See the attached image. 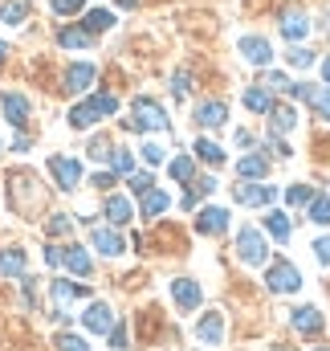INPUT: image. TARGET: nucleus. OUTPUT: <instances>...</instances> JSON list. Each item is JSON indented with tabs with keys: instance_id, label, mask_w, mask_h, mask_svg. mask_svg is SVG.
<instances>
[{
	"instance_id": "obj_11",
	"label": "nucleus",
	"mask_w": 330,
	"mask_h": 351,
	"mask_svg": "<svg viewBox=\"0 0 330 351\" xmlns=\"http://www.w3.org/2000/svg\"><path fill=\"white\" fill-rule=\"evenodd\" d=\"M90 241H94V250H98V254H106V258H118V254L127 250V241H123V233H114V229H102V225H94V233H90Z\"/></svg>"
},
{
	"instance_id": "obj_9",
	"label": "nucleus",
	"mask_w": 330,
	"mask_h": 351,
	"mask_svg": "<svg viewBox=\"0 0 330 351\" xmlns=\"http://www.w3.org/2000/svg\"><path fill=\"white\" fill-rule=\"evenodd\" d=\"M86 331H94V335H110V327H114V311L106 306V302H90L82 315Z\"/></svg>"
},
{
	"instance_id": "obj_15",
	"label": "nucleus",
	"mask_w": 330,
	"mask_h": 351,
	"mask_svg": "<svg viewBox=\"0 0 330 351\" xmlns=\"http://www.w3.org/2000/svg\"><path fill=\"white\" fill-rule=\"evenodd\" d=\"M94 78H98V70H94L90 62H78V66L66 70V90H70V94H82V90L94 86Z\"/></svg>"
},
{
	"instance_id": "obj_35",
	"label": "nucleus",
	"mask_w": 330,
	"mask_h": 351,
	"mask_svg": "<svg viewBox=\"0 0 330 351\" xmlns=\"http://www.w3.org/2000/svg\"><path fill=\"white\" fill-rule=\"evenodd\" d=\"M53 348H58V351H90L82 335H70V331H62V335L53 339Z\"/></svg>"
},
{
	"instance_id": "obj_38",
	"label": "nucleus",
	"mask_w": 330,
	"mask_h": 351,
	"mask_svg": "<svg viewBox=\"0 0 330 351\" xmlns=\"http://www.w3.org/2000/svg\"><path fill=\"white\" fill-rule=\"evenodd\" d=\"M310 196H314V188H306V184H294V188L285 192L290 204H310Z\"/></svg>"
},
{
	"instance_id": "obj_19",
	"label": "nucleus",
	"mask_w": 330,
	"mask_h": 351,
	"mask_svg": "<svg viewBox=\"0 0 330 351\" xmlns=\"http://www.w3.org/2000/svg\"><path fill=\"white\" fill-rule=\"evenodd\" d=\"M62 265L74 269L78 278H90V269H94V262H90V254H86L82 245H66V250H62Z\"/></svg>"
},
{
	"instance_id": "obj_55",
	"label": "nucleus",
	"mask_w": 330,
	"mask_h": 351,
	"mask_svg": "<svg viewBox=\"0 0 330 351\" xmlns=\"http://www.w3.org/2000/svg\"><path fill=\"white\" fill-rule=\"evenodd\" d=\"M310 351H330V348H310Z\"/></svg>"
},
{
	"instance_id": "obj_29",
	"label": "nucleus",
	"mask_w": 330,
	"mask_h": 351,
	"mask_svg": "<svg viewBox=\"0 0 330 351\" xmlns=\"http://www.w3.org/2000/svg\"><path fill=\"white\" fill-rule=\"evenodd\" d=\"M265 229H269V237H277V241H290V233H294V225H290L285 213H269V217H265Z\"/></svg>"
},
{
	"instance_id": "obj_40",
	"label": "nucleus",
	"mask_w": 330,
	"mask_h": 351,
	"mask_svg": "<svg viewBox=\"0 0 330 351\" xmlns=\"http://www.w3.org/2000/svg\"><path fill=\"white\" fill-rule=\"evenodd\" d=\"M139 152H143V164H151V168L164 164V147H160V143H143Z\"/></svg>"
},
{
	"instance_id": "obj_6",
	"label": "nucleus",
	"mask_w": 330,
	"mask_h": 351,
	"mask_svg": "<svg viewBox=\"0 0 330 351\" xmlns=\"http://www.w3.org/2000/svg\"><path fill=\"white\" fill-rule=\"evenodd\" d=\"M265 282H269L273 294H298V290H302V274H298L290 262H273L269 274H265Z\"/></svg>"
},
{
	"instance_id": "obj_13",
	"label": "nucleus",
	"mask_w": 330,
	"mask_h": 351,
	"mask_svg": "<svg viewBox=\"0 0 330 351\" xmlns=\"http://www.w3.org/2000/svg\"><path fill=\"white\" fill-rule=\"evenodd\" d=\"M171 298H175V306H183V311H196L204 294H200V286H196L192 278H175V282H171Z\"/></svg>"
},
{
	"instance_id": "obj_45",
	"label": "nucleus",
	"mask_w": 330,
	"mask_h": 351,
	"mask_svg": "<svg viewBox=\"0 0 330 351\" xmlns=\"http://www.w3.org/2000/svg\"><path fill=\"white\" fill-rule=\"evenodd\" d=\"M188 90H192V78H188V74H175V78H171V94H175V98H183Z\"/></svg>"
},
{
	"instance_id": "obj_8",
	"label": "nucleus",
	"mask_w": 330,
	"mask_h": 351,
	"mask_svg": "<svg viewBox=\"0 0 330 351\" xmlns=\"http://www.w3.org/2000/svg\"><path fill=\"white\" fill-rule=\"evenodd\" d=\"M196 229H200L204 237H216V233H225V229H229V208H220V204H208V208H200V217H196Z\"/></svg>"
},
{
	"instance_id": "obj_48",
	"label": "nucleus",
	"mask_w": 330,
	"mask_h": 351,
	"mask_svg": "<svg viewBox=\"0 0 330 351\" xmlns=\"http://www.w3.org/2000/svg\"><path fill=\"white\" fill-rule=\"evenodd\" d=\"M90 184H94V188H102V192H106V188H110V184H114V172H98V176H94V180H90Z\"/></svg>"
},
{
	"instance_id": "obj_54",
	"label": "nucleus",
	"mask_w": 330,
	"mask_h": 351,
	"mask_svg": "<svg viewBox=\"0 0 330 351\" xmlns=\"http://www.w3.org/2000/svg\"><path fill=\"white\" fill-rule=\"evenodd\" d=\"M118 4H123V8H135V4H139V0H118Z\"/></svg>"
},
{
	"instance_id": "obj_44",
	"label": "nucleus",
	"mask_w": 330,
	"mask_h": 351,
	"mask_svg": "<svg viewBox=\"0 0 330 351\" xmlns=\"http://www.w3.org/2000/svg\"><path fill=\"white\" fill-rule=\"evenodd\" d=\"M265 86H269V90H290L294 82H290L285 74H277V70H273V74H265Z\"/></svg>"
},
{
	"instance_id": "obj_52",
	"label": "nucleus",
	"mask_w": 330,
	"mask_h": 351,
	"mask_svg": "<svg viewBox=\"0 0 330 351\" xmlns=\"http://www.w3.org/2000/svg\"><path fill=\"white\" fill-rule=\"evenodd\" d=\"M237 143H241V147H253V143H257V139H253V135H249V131H237Z\"/></svg>"
},
{
	"instance_id": "obj_31",
	"label": "nucleus",
	"mask_w": 330,
	"mask_h": 351,
	"mask_svg": "<svg viewBox=\"0 0 330 351\" xmlns=\"http://www.w3.org/2000/svg\"><path fill=\"white\" fill-rule=\"evenodd\" d=\"M58 45H62V49H86V45H90V33H86V29H62V33H58Z\"/></svg>"
},
{
	"instance_id": "obj_28",
	"label": "nucleus",
	"mask_w": 330,
	"mask_h": 351,
	"mask_svg": "<svg viewBox=\"0 0 330 351\" xmlns=\"http://www.w3.org/2000/svg\"><path fill=\"white\" fill-rule=\"evenodd\" d=\"M167 204H171V196L160 192V188H147V192H143V217H160Z\"/></svg>"
},
{
	"instance_id": "obj_16",
	"label": "nucleus",
	"mask_w": 330,
	"mask_h": 351,
	"mask_svg": "<svg viewBox=\"0 0 330 351\" xmlns=\"http://www.w3.org/2000/svg\"><path fill=\"white\" fill-rule=\"evenodd\" d=\"M0 106H4V119H8L12 127H25V123H29V98H25V94H4Z\"/></svg>"
},
{
	"instance_id": "obj_2",
	"label": "nucleus",
	"mask_w": 330,
	"mask_h": 351,
	"mask_svg": "<svg viewBox=\"0 0 330 351\" xmlns=\"http://www.w3.org/2000/svg\"><path fill=\"white\" fill-rule=\"evenodd\" d=\"M131 114H135V119H127L131 131H167V127H171L167 114H164V106H160L155 98H147V94H139V98L131 102Z\"/></svg>"
},
{
	"instance_id": "obj_51",
	"label": "nucleus",
	"mask_w": 330,
	"mask_h": 351,
	"mask_svg": "<svg viewBox=\"0 0 330 351\" xmlns=\"http://www.w3.org/2000/svg\"><path fill=\"white\" fill-rule=\"evenodd\" d=\"M45 262H49V265H62V250H45Z\"/></svg>"
},
{
	"instance_id": "obj_36",
	"label": "nucleus",
	"mask_w": 330,
	"mask_h": 351,
	"mask_svg": "<svg viewBox=\"0 0 330 351\" xmlns=\"http://www.w3.org/2000/svg\"><path fill=\"white\" fill-rule=\"evenodd\" d=\"M127 184H131V192H139V196H143V192L155 184V176H151V172H131V176H127Z\"/></svg>"
},
{
	"instance_id": "obj_1",
	"label": "nucleus",
	"mask_w": 330,
	"mask_h": 351,
	"mask_svg": "<svg viewBox=\"0 0 330 351\" xmlns=\"http://www.w3.org/2000/svg\"><path fill=\"white\" fill-rule=\"evenodd\" d=\"M114 110H118V98L106 94V90H98V94H90L86 102H78V106L70 110V127H74V131H86V127H94L98 119H110Z\"/></svg>"
},
{
	"instance_id": "obj_7",
	"label": "nucleus",
	"mask_w": 330,
	"mask_h": 351,
	"mask_svg": "<svg viewBox=\"0 0 330 351\" xmlns=\"http://www.w3.org/2000/svg\"><path fill=\"white\" fill-rule=\"evenodd\" d=\"M290 94H294V98H302V102H306V106H310V110H314L318 119H327V123H330V86H310V82H294V86H290Z\"/></svg>"
},
{
	"instance_id": "obj_49",
	"label": "nucleus",
	"mask_w": 330,
	"mask_h": 351,
	"mask_svg": "<svg viewBox=\"0 0 330 351\" xmlns=\"http://www.w3.org/2000/svg\"><path fill=\"white\" fill-rule=\"evenodd\" d=\"M29 147H33V139H29V135H16V139H12V152H29Z\"/></svg>"
},
{
	"instance_id": "obj_20",
	"label": "nucleus",
	"mask_w": 330,
	"mask_h": 351,
	"mask_svg": "<svg viewBox=\"0 0 330 351\" xmlns=\"http://www.w3.org/2000/svg\"><path fill=\"white\" fill-rule=\"evenodd\" d=\"M306 33H310V21H306L302 12H285V16H281V37H285V41H302Z\"/></svg>"
},
{
	"instance_id": "obj_17",
	"label": "nucleus",
	"mask_w": 330,
	"mask_h": 351,
	"mask_svg": "<svg viewBox=\"0 0 330 351\" xmlns=\"http://www.w3.org/2000/svg\"><path fill=\"white\" fill-rule=\"evenodd\" d=\"M294 327H298L306 339H314V335L322 331V311H314V306H298V311H294Z\"/></svg>"
},
{
	"instance_id": "obj_39",
	"label": "nucleus",
	"mask_w": 330,
	"mask_h": 351,
	"mask_svg": "<svg viewBox=\"0 0 330 351\" xmlns=\"http://www.w3.org/2000/svg\"><path fill=\"white\" fill-rule=\"evenodd\" d=\"M70 229H74V221H70L66 213H53V217H49V233H53V237H62V233H70Z\"/></svg>"
},
{
	"instance_id": "obj_14",
	"label": "nucleus",
	"mask_w": 330,
	"mask_h": 351,
	"mask_svg": "<svg viewBox=\"0 0 330 351\" xmlns=\"http://www.w3.org/2000/svg\"><path fill=\"white\" fill-rule=\"evenodd\" d=\"M241 58H245L249 66H269L273 62V49H269L265 37H245L241 41Z\"/></svg>"
},
{
	"instance_id": "obj_27",
	"label": "nucleus",
	"mask_w": 330,
	"mask_h": 351,
	"mask_svg": "<svg viewBox=\"0 0 330 351\" xmlns=\"http://www.w3.org/2000/svg\"><path fill=\"white\" fill-rule=\"evenodd\" d=\"M245 106H249V110H257V114H269V106H273L269 86H249L245 90Z\"/></svg>"
},
{
	"instance_id": "obj_53",
	"label": "nucleus",
	"mask_w": 330,
	"mask_h": 351,
	"mask_svg": "<svg viewBox=\"0 0 330 351\" xmlns=\"http://www.w3.org/2000/svg\"><path fill=\"white\" fill-rule=\"evenodd\" d=\"M322 78H327V86H330V58L322 62Z\"/></svg>"
},
{
	"instance_id": "obj_23",
	"label": "nucleus",
	"mask_w": 330,
	"mask_h": 351,
	"mask_svg": "<svg viewBox=\"0 0 330 351\" xmlns=\"http://www.w3.org/2000/svg\"><path fill=\"white\" fill-rule=\"evenodd\" d=\"M106 217H110V225H127L135 213H131V200L127 196H106Z\"/></svg>"
},
{
	"instance_id": "obj_32",
	"label": "nucleus",
	"mask_w": 330,
	"mask_h": 351,
	"mask_svg": "<svg viewBox=\"0 0 330 351\" xmlns=\"http://www.w3.org/2000/svg\"><path fill=\"white\" fill-rule=\"evenodd\" d=\"M306 208H310V221H314V225H330V196H318V192H314Z\"/></svg>"
},
{
	"instance_id": "obj_24",
	"label": "nucleus",
	"mask_w": 330,
	"mask_h": 351,
	"mask_svg": "<svg viewBox=\"0 0 330 351\" xmlns=\"http://www.w3.org/2000/svg\"><path fill=\"white\" fill-rule=\"evenodd\" d=\"M0 274L4 278H25V250H4L0 254Z\"/></svg>"
},
{
	"instance_id": "obj_33",
	"label": "nucleus",
	"mask_w": 330,
	"mask_h": 351,
	"mask_svg": "<svg viewBox=\"0 0 330 351\" xmlns=\"http://www.w3.org/2000/svg\"><path fill=\"white\" fill-rule=\"evenodd\" d=\"M25 16H29V4H25V0H8V4L0 8V21H4V25H21Z\"/></svg>"
},
{
	"instance_id": "obj_34",
	"label": "nucleus",
	"mask_w": 330,
	"mask_h": 351,
	"mask_svg": "<svg viewBox=\"0 0 330 351\" xmlns=\"http://www.w3.org/2000/svg\"><path fill=\"white\" fill-rule=\"evenodd\" d=\"M110 172H114V176H131V172H135V156H131V152H123V147H118V152H110Z\"/></svg>"
},
{
	"instance_id": "obj_30",
	"label": "nucleus",
	"mask_w": 330,
	"mask_h": 351,
	"mask_svg": "<svg viewBox=\"0 0 330 351\" xmlns=\"http://www.w3.org/2000/svg\"><path fill=\"white\" fill-rule=\"evenodd\" d=\"M167 172H171V180H179V184H188V180L196 176V160H192V156H175V160L167 164Z\"/></svg>"
},
{
	"instance_id": "obj_57",
	"label": "nucleus",
	"mask_w": 330,
	"mask_h": 351,
	"mask_svg": "<svg viewBox=\"0 0 330 351\" xmlns=\"http://www.w3.org/2000/svg\"><path fill=\"white\" fill-rule=\"evenodd\" d=\"M273 351H285V348H273Z\"/></svg>"
},
{
	"instance_id": "obj_10",
	"label": "nucleus",
	"mask_w": 330,
	"mask_h": 351,
	"mask_svg": "<svg viewBox=\"0 0 330 351\" xmlns=\"http://www.w3.org/2000/svg\"><path fill=\"white\" fill-rule=\"evenodd\" d=\"M196 123L208 127V131H212V127H225V123H229V106H225L220 98H208V102L196 106Z\"/></svg>"
},
{
	"instance_id": "obj_21",
	"label": "nucleus",
	"mask_w": 330,
	"mask_h": 351,
	"mask_svg": "<svg viewBox=\"0 0 330 351\" xmlns=\"http://www.w3.org/2000/svg\"><path fill=\"white\" fill-rule=\"evenodd\" d=\"M110 25H114V12H106V8H90V12L82 16V29L90 33V37H94V33H106Z\"/></svg>"
},
{
	"instance_id": "obj_47",
	"label": "nucleus",
	"mask_w": 330,
	"mask_h": 351,
	"mask_svg": "<svg viewBox=\"0 0 330 351\" xmlns=\"http://www.w3.org/2000/svg\"><path fill=\"white\" fill-rule=\"evenodd\" d=\"M196 192H200V196L216 192V180H212V176H200V180H196Z\"/></svg>"
},
{
	"instance_id": "obj_26",
	"label": "nucleus",
	"mask_w": 330,
	"mask_h": 351,
	"mask_svg": "<svg viewBox=\"0 0 330 351\" xmlns=\"http://www.w3.org/2000/svg\"><path fill=\"white\" fill-rule=\"evenodd\" d=\"M196 160H200V164H216V168H220V164H225V147H220L216 139H200V143H196Z\"/></svg>"
},
{
	"instance_id": "obj_25",
	"label": "nucleus",
	"mask_w": 330,
	"mask_h": 351,
	"mask_svg": "<svg viewBox=\"0 0 330 351\" xmlns=\"http://www.w3.org/2000/svg\"><path fill=\"white\" fill-rule=\"evenodd\" d=\"M265 172H269V156H245V160L237 164V176H241V180H261Z\"/></svg>"
},
{
	"instance_id": "obj_18",
	"label": "nucleus",
	"mask_w": 330,
	"mask_h": 351,
	"mask_svg": "<svg viewBox=\"0 0 330 351\" xmlns=\"http://www.w3.org/2000/svg\"><path fill=\"white\" fill-rule=\"evenodd\" d=\"M196 335H200V343H208V348H216L220 339H225V319L212 311V315H204L200 319V327H196Z\"/></svg>"
},
{
	"instance_id": "obj_37",
	"label": "nucleus",
	"mask_w": 330,
	"mask_h": 351,
	"mask_svg": "<svg viewBox=\"0 0 330 351\" xmlns=\"http://www.w3.org/2000/svg\"><path fill=\"white\" fill-rule=\"evenodd\" d=\"M285 58H290V66H298V70H306V66H314V53H310V49H302V45H294V49H290Z\"/></svg>"
},
{
	"instance_id": "obj_5",
	"label": "nucleus",
	"mask_w": 330,
	"mask_h": 351,
	"mask_svg": "<svg viewBox=\"0 0 330 351\" xmlns=\"http://www.w3.org/2000/svg\"><path fill=\"white\" fill-rule=\"evenodd\" d=\"M49 290H53V302H58V306H53V319H58V323H66V319H70V311H66L70 302L86 298V286L70 282V278H53V286H49Z\"/></svg>"
},
{
	"instance_id": "obj_56",
	"label": "nucleus",
	"mask_w": 330,
	"mask_h": 351,
	"mask_svg": "<svg viewBox=\"0 0 330 351\" xmlns=\"http://www.w3.org/2000/svg\"><path fill=\"white\" fill-rule=\"evenodd\" d=\"M0 58H4V41H0Z\"/></svg>"
},
{
	"instance_id": "obj_3",
	"label": "nucleus",
	"mask_w": 330,
	"mask_h": 351,
	"mask_svg": "<svg viewBox=\"0 0 330 351\" xmlns=\"http://www.w3.org/2000/svg\"><path fill=\"white\" fill-rule=\"evenodd\" d=\"M237 258H241L249 269H257V265L269 262V245H265V237H261L257 229H241V233H237Z\"/></svg>"
},
{
	"instance_id": "obj_41",
	"label": "nucleus",
	"mask_w": 330,
	"mask_h": 351,
	"mask_svg": "<svg viewBox=\"0 0 330 351\" xmlns=\"http://www.w3.org/2000/svg\"><path fill=\"white\" fill-rule=\"evenodd\" d=\"M53 12L58 16H78L82 12V0H53Z\"/></svg>"
},
{
	"instance_id": "obj_50",
	"label": "nucleus",
	"mask_w": 330,
	"mask_h": 351,
	"mask_svg": "<svg viewBox=\"0 0 330 351\" xmlns=\"http://www.w3.org/2000/svg\"><path fill=\"white\" fill-rule=\"evenodd\" d=\"M196 200H200V192H196V188H192V192H183V196H179V204H183V208H196Z\"/></svg>"
},
{
	"instance_id": "obj_22",
	"label": "nucleus",
	"mask_w": 330,
	"mask_h": 351,
	"mask_svg": "<svg viewBox=\"0 0 330 351\" xmlns=\"http://www.w3.org/2000/svg\"><path fill=\"white\" fill-rule=\"evenodd\" d=\"M294 123H298V114H294V106H269V127H273L277 135H285V131H294Z\"/></svg>"
},
{
	"instance_id": "obj_4",
	"label": "nucleus",
	"mask_w": 330,
	"mask_h": 351,
	"mask_svg": "<svg viewBox=\"0 0 330 351\" xmlns=\"http://www.w3.org/2000/svg\"><path fill=\"white\" fill-rule=\"evenodd\" d=\"M49 176H53V184H58L62 192H74V188L82 184V164H78L74 156H53V160H49Z\"/></svg>"
},
{
	"instance_id": "obj_43",
	"label": "nucleus",
	"mask_w": 330,
	"mask_h": 351,
	"mask_svg": "<svg viewBox=\"0 0 330 351\" xmlns=\"http://www.w3.org/2000/svg\"><path fill=\"white\" fill-rule=\"evenodd\" d=\"M110 348L127 351V327H123V323H118V327H110Z\"/></svg>"
},
{
	"instance_id": "obj_42",
	"label": "nucleus",
	"mask_w": 330,
	"mask_h": 351,
	"mask_svg": "<svg viewBox=\"0 0 330 351\" xmlns=\"http://www.w3.org/2000/svg\"><path fill=\"white\" fill-rule=\"evenodd\" d=\"M110 152H114V147H110L106 139H94V143H90V160H110Z\"/></svg>"
},
{
	"instance_id": "obj_12",
	"label": "nucleus",
	"mask_w": 330,
	"mask_h": 351,
	"mask_svg": "<svg viewBox=\"0 0 330 351\" xmlns=\"http://www.w3.org/2000/svg\"><path fill=\"white\" fill-rule=\"evenodd\" d=\"M273 196H277V188H273V184H237V200H241V204H249V208H261V204H269V200H273Z\"/></svg>"
},
{
	"instance_id": "obj_46",
	"label": "nucleus",
	"mask_w": 330,
	"mask_h": 351,
	"mask_svg": "<svg viewBox=\"0 0 330 351\" xmlns=\"http://www.w3.org/2000/svg\"><path fill=\"white\" fill-rule=\"evenodd\" d=\"M314 258L322 265H330V237H318V241H314Z\"/></svg>"
}]
</instances>
